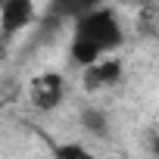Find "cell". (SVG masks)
<instances>
[{"mask_svg": "<svg viewBox=\"0 0 159 159\" xmlns=\"http://www.w3.org/2000/svg\"><path fill=\"white\" fill-rule=\"evenodd\" d=\"M125 41L122 22L116 10L109 7H94L81 16H75V31H72V59L78 66H88L106 53H116Z\"/></svg>", "mask_w": 159, "mask_h": 159, "instance_id": "cell-1", "label": "cell"}, {"mask_svg": "<svg viewBox=\"0 0 159 159\" xmlns=\"http://www.w3.org/2000/svg\"><path fill=\"white\" fill-rule=\"evenodd\" d=\"M28 97H31L34 109H44V112L56 109V106L62 103V97H66V78H62L59 72H44V75L31 78Z\"/></svg>", "mask_w": 159, "mask_h": 159, "instance_id": "cell-2", "label": "cell"}, {"mask_svg": "<svg viewBox=\"0 0 159 159\" xmlns=\"http://www.w3.org/2000/svg\"><path fill=\"white\" fill-rule=\"evenodd\" d=\"M119 78H122V59H116L112 53H106V56H100V59L84 66V84L91 91L112 88V84H119Z\"/></svg>", "mask_w": 159, "mask_h": 159, "instance_id": "cell-4", "label": "cell"}, {"mask_svg": "<svg viewBox=\"0 0 159 159\" xmlns=\"http://www.w3.org/2000/svg\"><path fill=\"white\" fill-rule=\"evenodd\" d=\"M78 122H81V128L88 134H94V137H106L109 134V116L103 109H97V106H84L81 116H78Z\"/></svg>", "mask_w": 159, "mask_h": 159, "instance_id": "cell-5", "label": "cell"}, {"mask_svg": "<svg viewBox=\"0 0 159 159\" xmlns=\"http://www.w3.org/2000/svg\"><path fill=\"white\" fill-rule=\"evenodd\" d=\"M56 156H62V159H88L91 150L84 143H62V147H56Z\"/></svg>", "mask_w": 159, "mask_h": 159, "instance_id": "cell-7", "label": "cell"}, {"mask_svg": "<svg viewBox=\"0 0 159 159\" xmlns=\"http://www.w3.org/2000/svg\"><path fill=\"white\" fill-rule=\"evenodd\" d=\"M103 0H53V10L59 13V16H81V13H88V10H94V7H100Z\"/></svg>", "mask_w": 159, "mask_h": 159, "instance_id": "cell-6", "label": "cell"}, {"mask_svg": "<svg viewBox=\"0 0 159 159\" xmlns=\"http://www.w3.org/2000/svg\"><path fill=\"white\" fill-rule=\"evenodd\" d=\"M34 22V0H0V31L16 34Z\"/></svg>", "mask_w": 159, "mask_h": 159, "instance_id": "cell-3", "label": "cell"}, {"mask_svg": "<svg viewBox=\"0 0 159 159\" xmlns=\"http://www.w3.org/2000/svg\"><path fill=\"white\" fill-rule=\"evenodd\" d=\"M143 3H156V0H143Z\"/></svg>", "mask_w": 159, "mask_h": 159, "instance_id": "cell-8", "label": "cell"}]
</instances>
